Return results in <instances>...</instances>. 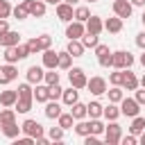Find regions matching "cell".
I'll use <instances>...</instances> for the list:
<instances>
[{"instance_id": "7c38bea8", "label": "cell", "mask_w": 145, "mask_h": 145, "mask_svg": "<svg viewBox=\"0 0 145 145\" xmlns=\"http://www.w3.org/2000/svg\"><path fill=\"white\" fill-rule=\"evenodd\" d=\"M120 86H122L125 91H136L140 84H138V77H136L129 68H125V70H122V82H120Z\"/></svg>"}, {"instance_id": "11a10c76", "label": "cell", "mask_w": 145, "mask_h": 145, "mask_svg": "<svg viewBox=\"0 0 145 145\" xmlns=\"http://www.w3.org/2000/svg\"><path fill=\"white\" fill-rule=\"evenodd\" d=\"M136 45H138L140 50H145V32H140V34H136Z\"/></svg>"}, {"instance_id": "8992f818", "label": "cell", "mask_w": 145, "mask_h": 145, "mask_svg": "<svg viewBox=\"0 0 145 145\" xmlns=\"http://www.w3.org/2000/svg\"><path fill=\"white\" fill-rule=\"evenodd\" d=\"M23 2H25L32 18H43L45 16V2L43 0H23Z\"/></svg>"}, {"instance_id": "d4e9b609", "label": "cell", "mask_w": 145, "mask_h": 145, "mask_svg": "<svg viewBox=\"0 0 145 145\" xmlns=\"http://www.w3.org/2000/svg\"><path fill=\"white\" fill-rule=\"evenodd\" d=\"M102 104L97 102V100H93V102H88L86 104V118H100L102 116Z\"/></svg>"}, {"instance_id": "f1b7e54d", "label": "cell", "mask_w": 145, "mask_h": 145, "mask_svg": "<svg viewBox=\"0 0 145 145\" xmlns=\"http://www.w3.org/2000/svg\"><path fill=\"white\" fill-rule=\"evenodd\" d=\"M72 129H75V134L77 136H86V134H91V122L88 120H75V125H72Z\"/></svg>"}, {"instance_id": "9f6ffc18", "label": "cell", "mask_w": 145, "mask_h": 145, "mask_svg": "<svg viewBox=\"0 0 145 145\" xmlns=\"http://www.w3.org/2000/svg\"><path fill=\"white\" fill-rule=\"evenodd\" d=\"M5 32H9V23H7V18H0V34H5Z\"/></svg>"}, {"instance_id": "7a4b0ae2", "label": "cell", "mask_w": 145, "mask_h": 145, "mask_svg": "<svg viewBox=\"0 0 145 145\" xmlns=\"http://www.w3.org/2000/svg\"><path fill=\"white\" fill-rule=\"evenodd\" d=\"M68 79H70V86H75L77 91L79 88H86V82H88L84 68H79V66H70L68 68Z\"/></svg>"}, {"instance_id": "484cf974", "label": "cell", "mask_w": 145, "mask_h": 145, "mask_svg": "<svg viewBox=\"0 0 145 145\" xmlns=\"http://www.w3.org/2000/svg\"><path fill=\"white\" fill-rule=\"evenodd\" d=\"M57 125L66 131V129H72V125H75V118H72V113H59V118H57Z\"/></svg>"}, {"instance_id": "cb8c5ba5", "label": "cell", "mask_w": 145, "mask_h": 145, "mask_svg": "<svg viewBox=\"0 0 145 145\" xmlns=\"http://www.w3.org/2000/svg\"><path fill=\"white\" fill-rule=\"evenodd\" d=\"M32 104H34V97H18L16 100V113H27L32 111Z\"/></svg>"}, {"instance_id": "3957f363", "label": "cell", "mask_w": 145, "mask_h": 145, "mask_svg": "<svg viewBox=\"0 0 145 145\" xmlns=\"http://www.w3.org/2000/svg\"><path fill=\"white\" fill-rule=\"evenodd\" d=\"M111 59H113V68H120V70L134 66V57H131V52H125V50H116V52H111Z\"/></svg>"}, {"instance_id": "4fadbf2b", "label": "cell", "mask_w": 145, "mask_h": 145, "mask_svg": "<svg viewBox=\"0 0 145 145\" xmlns=\"http://www.w3.org/2000/svg\"><path fill=\"white\" fill-rule=\"evenodd\" d=\"M43 75H45V68L43 66H29L27 72H25V77H27L29 84H41L43 82Z\"/></svg>"}, {"instance_id": "7402d4cb", "label": "cell", "mask_w": 145, "mask_h": 145, "mask_svg": "<svg viewBox=\"0 0 145 145\" xmlns=\"http://www.w3.org/2000/svg\"><path fill=\"white\" fill-rule=\"evenodd\" d=\"M16 100H18V91H0V104L2 106H14L16 104Z\"/></svg>"}, {"instance_id": "44dd1931", "label": "cell", "mask_w": 145, "mask_h": 145, "mask_svg": "<svg viewBox=\"0 0 145 145\" xmlns=\"http://www.w3.org/2000/svg\"><path fill=\"white\" fill-rule=\"evenodd\" d=\"M32 95H34V100H36V102H43V104H45V102L50 100V91H48V84H36Z\"/></svg>"}, {"instance_id": "1f68e13d", "label": "cell", "mask_w": 145, "mask_h": 145, "mask_svg": "<svg viewBox=\"0 0 145 145\" xmlns=\"http://www.w3.org/2000/svg\"><path fill=\"white\" fill-rule=\"evenodd\" d=\"M11 16H14L16 20H25V18L29 16V11H27V7H25V2H20V5H16V7H11Z\"/></svg>"}, {"instance_id": "f6af8a7d", "label": "cell", "mask_w": 145, "mask_h": 145, "mask_svg": "<svg viewBox=\"0 0 145 145\" xmlns=\"http://www.w3.org/2000/svg\"><path fill=\"white\" fill-rule=\"evenodd\" d=\"M11 16V5L7 0H0V18H9Z\"/></svg>"}, {"instance_id": "f5cc1de1", "label": "cell", "mask_w": 145, "mask_h": 145, "mask_svg": "<svg viewBox=\"0 0 145 145\" xmlns=\"http://www.w3.org/2000/svg\"><path fill=\"white\" fill-rule=\"evenodd\" d=\"M100 140H97V136L95 134H86L84 136V145H97Z\"/></svg>"}, {"instance_id": "e0dca14e", "label": "cell", "mask_w": 145, "mask_h": 145, "mask_svg": "<svg viewBox=\"0 0 145 145\" xmlns=\"http://www.w3.org/2000/svg\"><path fill=\"white\" fill-rule=\"evenodd\" d=\"M66 50H68V54L75 59V57H84V50H86V48H84V43H82L79 39H68V48H66Z\"/></svg>"}, {"instance_id": "6da1fadb", "label": "cell", "mask_w": 145, "mask_h": 145, "mask_svg": "<svg viewBox=\"0 0 145 145\" xmlns=\"http://www.w3.org/2000/svg\"><path fill=\"white\" fill-rule=\"evenodd\" d=\"M122 136V127L116 120H109V125H104V143L106 145H118Z\"/></svg>"}, {"instance_id": "ac0fdd59", "label": "cell", "mask_w": 145, "mask_h": 145, "mask_svg": "<svg viewBox=\"0 0 145 145\" xmlns=\"http://www.w3.org/2000/svg\"><path fill=\"white\" fill-rule=\"evenodd\" d=\"M43 113H45V118H50V120H57V118H59V113H61V104H59L57 100H48V102H45V109H43Z\"/></svg>"}, {"instance_id": "f546056e", "label": "cell", "mask_w": 145, "mask_h": 145, "mask_svg": "<svg viewBox=\"0 0 145 145\" xmlns=\"http://www.w3.org/2000/svg\"><path fill=\"white\" fill-rule=\"evenodd\" d=\"M106 95H109V102H116V104H120V100L125 97L122 86H111V88H106Z\"/></svg>"}, {"instance_id": "03108f58", "label": "cell", "mask_w": 145, "mask_h": 145, "mask_svg": "<svg viewBox=\"0 0 145 145\" xmlns=\"http://www.w3.org/2000/svg\"><path fill=\"white\" fill-rule=\"evenodd\" d=\"M86 2H97V0H86Z\"/></svg>"}, {"instance_id": "836d02e7", "label": "cell", "mask_w": 145, "mask_h": 145, "mask_svg": "<svg viewBox=\"0 0 145 145\" xmlns=\"http://www.w3.org/2000/svg\"><path fill=\"white\" fill-rule=\"evenodd\" d=\"M79 41L84 43V48H95V45L100 43V39H97V34H91V32H84V36H82Z\"/></svg>"}, {"instance_id": "ba28073f", "label": "cell", "mask_w": 145, "mask_h": 145, "mask_svg": "<svg viewBox=\"0 0 145 145\" xmlns=\"http://www.w3.org/2000/svg\"><path fill=\"white\" fill-rule=\"evenodd\" d=\"M16 77H18V68H16L14 63H5V66H0V86L14 82Z\"/></svg>"}, {"instance_id": "ab89813d", "label": "cell", "mask_w": 145, "mask_h": 145, "mask_svg": "<svg viewBox=\"0 0 145 145\" xmlns=\"http://www.w3.org/2000/svg\"><path fill=\"white\" fill-rule=\"evenodd\" d=\"M48 138L50 140H54V143H59V140H63V129L57 125V127H50V131H48Z\"/></svg>"}, {"instance_id": "d590c367", "label": "cell", "mask_w": 145, "mask_h": 145, "mask_svg": "<svg viewBox=\"0 0 145 145\" xmlns=\"http://www.w3.org/2000/svg\"><path fill=\"white\" fill-rule=\"evenodd\" d=\"M59 79H61V75L57 72V68H50V70L43 75V82H45L48 86H52V84H59Z\"/></svg>"}, {"instance_id": "7dc6e473", "label": "cell", "mask_w": 145, "mask_h": 145, "mask_svg": "<svg viewBox=\"0 0 145 145\" xmlns=\"http://www.w3.org/2000/svg\"><path fill=\"white\" fill-rule=\"evenodd\" d=\"M16 54H18V59H20V61H23V59H27V57H29L27 43H25V45H23V43H18V45H16Z\"/></svg>"}, {"instance_id": "e575fe53", "label": "cell", "mask_w": 145, "mask_h": 145, "mask_svg": "<svg viewBox=\"0 0 145 145\" xmlns=\"http://www.w3.org/2000/svg\"><path fill=\"white\" fill-rule=\"evenodd\" d=\"M70 66H72V57L68 54V50L59 52V66H57V68H61V70H68Z\"/></svg>"}, {"instance_id": "d6a6232c", "label": "cell", "mask_w": 145, "mask_h": 145, "mask_svg": "<svg viewBox=\"0 0 145 145\" xmlns=\"http://www.w3.org/2000/svg\"><path fill=\"white\" fill-rule=\"evenodd\" d=\"M2 127V134L7 136V138H16L18 134H20V125H16V122H9V125H0Z\"/></svg>"}, {"instance_id": "52a82bcc", "label": "cell", "mask_w": 145, "mask_h": 145, "mask_svg": "<svg viewBox=\"0 0 145 145\" xmlns=\"http://www.w3.org/2000/svg\"><path fill=\"white\" fill-rule=\"evenodd\" d=\"M131 11H134V7H131V2L129 0H113V14L118 16V18H129L131 16Z\"/></svg>"}, {"instance_id": "680465c9", "label": "cell", "mask_w": 145, "mask_h": 145, "mask_svg": "<svg viewBox=\"0 0 145 145\" xmlns=\"http://www.w3.org/2000/svg\"><path fill=\"white\" fill-rule=\"evenodd\" d=\"M138 140H140V143H143V145H145V129H143V131H140V134H138Z\"/></svg>"}, {"instance_id": "5bb4252c", "label": "cell", "mask_w": 145, "mask_h": 145, "mask_svg": "<svg viewBox=\"0 0 145 145\" xmlns=\"http://www.w3.org/2000/svg\"><path fill=\"white\" fill-rule=\"evenodd\" d=\"M84 25H86V32H91V34H97V36H100V32L104 29V20H102L100 16H93V14L88 16V20H86Z\"/></svg>"}, {"instance_id": "2e32d148", "label": "cell", "mask_w": 145, "mask_h": 145, "mask_svg": "<svg viewBox=\"0 0 145 145\" xmlns=\"http://www.w3.org/2000/svg\"><path fill=\"white\" fill-rule=\"evenodd\" d=\"M18 43H20V34L18 32L9 29V32L0 34V48H9V45H18Z\"/></svg>"}, {"instance_id": "db71d44e", "label": "cell", "mask_w": 145, "mask_h": 145, "mask_svg": "<svg viewBox=\"0 0 145 145\" xmlns=\"http://www.w3.org/2000/svg\"><path fill=\"white\" fill-rule=\"evenodd\" d=\"M134 100H136L138 104H145V88H143V91H138V88H136V95H134Z\"/></svg>"}, {"instance_id": "f35d334b", "label": "cell", "mask_w": 145, "mask_h": 145, "mask_svg": "<svg viewBox=\"0 0 145 145\" xmlns=\"http://www.w3.org/2000/svg\"><path fill=\"white\" fill-rule=\"evenodd\" d=\"M5 61H7V63H16V61H20L18 54H16V45L5 48Z\"/></svg>"}, {"instance_id": "6125c7cd", "label": "cell", "mask_w": 145, "mask_h": 145, "mask_svg": "<svg viewBox=\"0 0 145 145\" xmlns=\"http://www.w3.org/2000/svg\"><path fill=\"white\" fill-rule=\"evenodd\" d=\"M140 63H143V68H145V50H143V54H140Z\"/></svg>"}, {"instance_id": "4dcf8cb0", "label": "cell", "mask_w": 145, "mask_h": 145, "mask_svg": "<svg viewBox=\"0 0 145 145\" xmlns=\"http://www.w3.org/2000/svg\"><path fill=\"white\" fill-rule=\"evenodd\" d=\"M143 129H145V118H140V116H134V118H131V127H129V134L138 136Z\"/></svg>"}, {"instance_id": "f907efd6", "label": "cell", "mask_w": 145, "mask_h": 145, "mask_svg": "<svg viewBox=\"0 0 145 145\" xmlns=\"http://www.w3.org/2000/svg\"><path fill=\"white\" fill-rule=\"evenodd\" d=\"M136 140H138V136H134V134L120 136V143H122V145H136Z\"/></svg>"}, {"instance_id": "60d3db41", "label": "cell", "mask_w": 145, "mask_h": 145, "mask_svg": "<svg viewBox=\"0 0 145 145\" xmlns=\"http://www.w3.org/2000/svg\"><path fill=\"white\" fill-rule=\"evenodd\" d=\"M88 122H91V134H95V136L104 134V125L100 122V118H91Z\"/></svg>"}, {"instance_id": "83f0119b", "label": "cell", "mask_w": 145, "mask_h": 145, "mask_svg": "<svg viewBox=\"0 0 145 145\" xmlns=\"http://www.w3.org/2000/svg\"><path fill=\"white\" fill-rule=\"evenodd\" d=\"M70 113H72V118H75V120H84V118H86V104L77 100V102L70 106Z\"/></svg>"}, {"instance_id": "4316f807", "label": "cell", "mask_w": 145, "mask_h": 145, "mask_svg": "<svg viewBox=\"0 0 145 145\" xmlns=\"http://www.w3.org/2000/svg\"><path fill=\"white\" fill-rule=\"evenodd\" d=\"M9 122H16V109L5 106L0 109V125H9Z\"/></svg>"}, {"instance_id": "ffe728a7", "label": "cell", "mask_w": 145, "mask_h": 145, "mask_svg": "<svg viewBox=\"0 0 145 145\" xmlns=\"http://www.w3.org/2000/svg\"><path fill=\"white\" fill-rule=\"evenodd\" d=\"M77 100H79V91H77L75 86H70V88H63V93H61V102H63L66 106H72Z\"/></svg>"}, {"instance_id": "681fc988", "label": "cell", "mask_w": 145, "mask_h": 145, "mask_svg": "<svg viewBox=\"0 0 145 145\" xmlns=\"http://www.w3.org/2000/svg\"><path fill=\"white\" fill-rule=\"evenodd\" d=\"M111 50H109V45H104V43H97L95 45V57L100 59V57H104V54H109Z\"/></svg>"}, {"instance_id": "91938a15", "label": "cell", "mask_w": 145, "mask_h": 145, "mask_svg": "<svg viewBox=\"0 0 145 145\" xmlns=\"http://www.w3.org/2000/svg\"><path fill=\"white\" fill-rule=\"evenodd\" d=\"M43 2H45V5H59L61 0H43Z\"/></svg>"}, {"instance_id": "74e56055", "label": "cell", "mask_w": 145, "mask_h": 145, "mask_svg": "<svg viewBox=\"0 0 145 145\" xmlns=\"http://www.w3.org/2000/svg\"><path fill=\"white\" fill-rule=\"evenodd\" d=\"M88 16H91V9H88V7H77V9H75V20L86 23V20H88Z\"/></svg>"}, {"instance_id": "603a6c76", "label": "cell", "mask_w": 145, "mask_h": 145, "mask_svg": "<svg viewBox=\"0 0 145 145\" xmlns=\"http://www.w3.org/2000/svg\"><path fill=\"white\" fill-rule=\"evenodd\" d=\"M102 116H104L106 120H118V118H120V106H118L116 102H109V104L102 109Z\"/></svg>"}, {"instance_id": "6f0895ef", "label": "cell", "mask_w": 145, "mask_h": 145, "mask_svg": "<svg viewBox=\"0 0 145 145\" xmlns=\"http://www.w3.org/2000/svg\"><path fill=\"white\" fill-rule=\"evenodd\" d=\"M131 7H145V0H129Z\"/></svg>"}, {"instance_id": "8fae6325", "label": "cell", "mask_w": 145, "mask_h": 145, "mask_svg": "<svg viewBox=\"0 0 145 145\" xmlns=\"http://www.w3.org/2000/svg\"><path fill=\"white\" fill-rule=\"evenodd\" d=\"M57 18L59 20H63V23H70L72 18H75V9H72V5H68V2H59L57 5Z\"/></svg>"}, {"instance_id": "ee69618b", "label": "cell", "mask_w": 145, "mask_h": 145, "mask_svg": "<svg viewBox=\"0 0 145 145\" xmlns=\"http://www.w3.org/2000/svg\"><path fill=\"white\" fill-rule=\"evenodd\" d=\"M48 91H50V100H59V97H61V93H63V88H61L59 84L48 86Z\"/></svg>"}, {"instance_id": "277c9868", "label": "cell", "mask_w": 145, "mask_h": 145, "mask_svg": "<svg viewBox=\"0 0 145 145\" xmlns=\"http://www.w3.org/2000/svg\"><path fill=\"white\" fill-rule=\"evenodd\" d=\"M86 88H88V93L91 95H95V97H100V95H104L106 93V79L104 77H100V75H95V77H91L88 82H86Z\"/></svg>"}, {"instance_id": "be15d7a7", "label": "cell", "mask_w": 145, "mask_h": 145, "mask_svg": "<svg viewBox=\"0 0 145 145\" xmlns=\"http://www.w3.org/2000/svg\"><path fill=\"white\" fill-rule=\"evenodd\" d=\"M63 2H68V5H77L79 0H63Z\"/></svg>"}, {"instance_id": "94428289", "label": "cell", "mask_w": 145, "mask_h": 145, "mask_svg": "<svg viewBox=\"0 0 145 145\" xmlns=\"http://www.w3.org/2000/svg\"><path fill=\"white\" fill-rule=\"evenodd\" d=\"M138 84H140V86H143V88H145V75H143V77H140V79H138Z\"/></svg>"}, {"instance_id": "e7e4bbea", "label": "cell", "mask_w": 145, "mask_h": 145, "mask_svg": "<svg viewBox=\"0 0 145 145\" xmlns=\"http://www.w3.org/2000/svg\"><path fill=\"white\" fill-rule=\"evenodd\" d=\"M140 20H143V25H145V9H143V16H140Z\"/></svg>"}, {"instance_id": "7bdbcfd3", "label": "cell", "mask_w": 145, "mask_h": 145, "mask_svg": "<svg viewBox=\"0 0 145 145\" xmlns=\"http://www.w3.org/2000/svg\"><path fill=\"white\" fill-rule=\"evenodd\" d=\"M36 39H39V45H41V52H43V50H48V48L52 45V36H50V34H41V36H36Z\"/></svg>"}, {"instance_id": "c3c4849f", "label": "cell", "mask_w": 145, "mask_h": 145, "mask_svg": "<svg viewBox=\"0 0 145 145\" xmlns=\"http://www.w3.org/2000/svg\"><path fill=\"white\" fill-rule=\"evenodd\" d=\"M97 63H100L102 68H113V59H111V52H109V54H104V57H100V59H97Z\"/></svg>"}, {"instance_id": "30bf717a", "label": "cell", "mask_w": 145, "mask_h": 145, "mask_svg": "<svg viewBox=\"0 0 145 145\" xmlns=\"http://www.w3.org/2000/svg\"><path fill=\"white\" fill-rule=\"evenodd\" d=\"M20 131H23V134H27V136H32V138H36V136H41V134H43V127H41V122H36V120L27 118V120L20 125Z\"/></svg>"}, {"instance_id": "bcb514c9", "label": "cell", "mask_w": 145, "mask_h": 145, "mask_svg": "<svg viewBox=\"0 0 145 145\" xmlns=\"http://www.w3.org/2000/svg\"><path fill=\"white\" fill-rule=\"evenodd\" d=\"M27 50H29V54H36V52H41V45H39V39H36V36L27 41Z\"/></svg>"}, {"instance_id": "b9f144b4", "label": "cell", "mask_w": 145, "mask_h": 145, "mask_svg": "<svg viewBox=\"0 0 145 145\" xmlns=\"http://www.w3.org/2000/svg\"><path fill=\"white\" fill-rule=\"evenodd\" d=\"M109 82H111V86H120V82H122V70H120V68H113V72H109Z\"/></svg>"}, {"instance_id": "d6986e66", "label": "cell", "mask_w": 145, "mask_h": 145, "mask_svg": "<svg viewBox=\"0 0 145 145\" xmlns=\"http://www.w3.org/2000/svg\"><path fill=\"white\" fill-rule=\"evenodd\" d=\"M104 29H106L109 34H118V32H122V18H118V16L113 14L111 18L104 20Z\"/></svg>"}, {"instance_id": "5b68a950", "label": "cell", "mask_w": 145, "mask_h": 145, "mask_svg": "<svg viewBox=\"0 0 145 145\" xmlns=\"http://www.w3.org/2000/svg\"><path fill=\"white\" fill-rule=\"evenodd\" d=\"M138 111H140V104L134 97H122L120 100V116L134 118V116H138Z\"/></svg>"}, {"instance_id": "816d5d0a", "label": "cell", "mask_w": 145, "mask_h": 145, "mask_svg": "<svg viewBox=\"0 0 145 145\" xmlns=\"http://www.w3.org/2000/svg\"><path fill=\"white\" fill-rule=\"evenodd\" d=\"M32 143H34V138H32V136H27V134H25V136H20V138L16 136V145H32Z\"/></svg>"}, {"instance_id": "8d00e7d4", "label": "cell", "mask_w": 145, "mask_h": 145, "mask_svg": "<svg viewBox=\"0 0 145 145\" xmlns=\"http://www.w3.org/2000/svg\"><path fill=\"white\" fill-rule=\"evenodd\" d=\"M18 97H34L32 93H34V88H32V84L29 82H23V84H18Z\"/></svg>"}, {"instance_id": "9c48e42d", "label": "cell", "mask_w": 145, "mask_h": 145, "mask_svg": "<svg viewBox=\"0 0 145 145\" xmlns=\"http://www.w3.org/2000/svg\"><path fill=\"white\" fill-rule=\"evenodd\" d=\"M84 32H86V25L79 23V20H75V18L66 25V36H68V39H82Z\"/></svg>"}, {"instance_id": "9a60e30c", "label": "cell", "mask_w": 145, "mask_h": 145, "mask_svg": "<svg viewBox=\"0 0 145 145\" xmlns=\"http://www.w3.org/2000/svg\"><path fill=\"white\" fill-rule=\"evenodd\" d=\"M59 66V52H54L52 48L43 50V68L50 70V68H57Z\"/></svg>"}]
</instances>
